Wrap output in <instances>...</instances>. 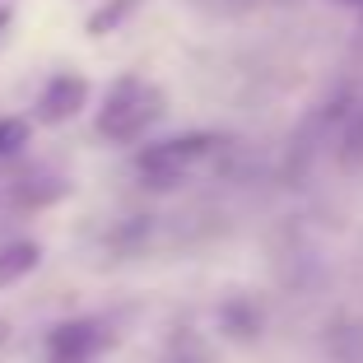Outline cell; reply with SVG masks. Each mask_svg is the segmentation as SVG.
<instances>
[{"mask_svg": "<svg viewBox=\"0 0 363 363\" xmlns=\"http://www.w3.org/2000/svg\"><path fill=\"white\" fill-rule=\"evenodd\" d=\"M140 5H145V0H107V5H98V10L89 14V23H84L89 38H107V33H117L121 23L140 10Z\"/></svg>", "mask_w": 363, "mask_h": 363, "instance_id": "6", "label": "cell"}, {"mask_svg": "<svg viewBox=\"0 0 363 363\" xmlns=\"http://www.w3.org/2000/svg\"><path fill=\"white\" fill-rule=\"evenodd\" d=\"M219 150V135H205V130H191V135H172L159 140V145H145L135 154V168L145 177V186H177L191 168H201L210 154Z\"/></svg>", "mask_w": 363, "mask_h": 363, "instance_id": "2", "label": "cell"}, {"mask_svg": "<svg viewBox=\"0 0 363 363\" xmlns=\"http://www.w3.org/2000/svg\"><path fill=\"white\" fill-rule=\"evenodd\" d=\"M84 107H89V79L65 70V75H52V79H47V89L38 94L33 117L43 121V126H65V121H75Z\"/></svg>", "mask_w": 363, "mask_h": 363, "instance_id": "4", "label": "cell"}, {"mask_svg": "<svg viewBox=\"0 0 363 363\" xmlns=\"http://www.w3.org/2000/svg\"><path fill=\"white\" fill-rule=\"evenodd\" d=\"M10 340V321H0V345Z\"/></svg>", "mask_w": 363, "mask_h": 363, "instance_id": "9", "label": "cell"}, {"mask_svg": "<svg viewBox=\"0 0 363 363\" xmlns=\"http://www.w3.org/2000/svg\"><path fill=\"white\" fill-rule=\"evenodd\" d=\"M112 345V331L98 321H61L47 335V354L52 363H94L98 354Z\"/></svg>", "mask_w": 363, "mask_h": 363, "instance_id": "3", "label": "cell"}, {"mask_svg": "<svg viewBox=\"0 0 363 363\" xmlns=\"http://www.w3.org/2000/svg\"><path fill=\"white\" fill-rule=\"evenodd\" d=\"M335 5H350V10H363V0H335Z\"/></svg>", "mask_w": 363, "mask_h": 363, "instance_id": "10", "label": "cell"}, {"mask_svg": "<svg viewBox=\"0 0 363 363\" xmlns=\"http://www.w3.org/2000/svg\"><path fill=\"white\" fill-rule=\"evenodd\" d=\"M38 266H43V247H38V242H28V238L5 242V247H0V289H10V284H19V279H28Z\"/></svg>", "mask_w": 363, "mask_h": 363, "instance_id": "5", "label": "cell"}, {"mask_svg": "<svg viewBox=\"0 0 363 363\" xmlns=\"http://www.w3.org/2000/svg\"><path fill=\"white\" fill-rule=\"evenodd\" d=\"M28 145V121L23 117H0V159H10Z\"/></svg>", "mask_w": 363, "mask_h": 363, "instance_id": "8", "label": "cell"}, {"mask_svg": "<svg viewBox=\"0 0 363 363\" xmlns=\"http://www.w3.org/2000/svg\"><path fill=\"white\" fill-rule=\"evenodd\" d=\"M159 117H163V89L140 75H126L107 89L103 107H98V135L112 145H135Z\"/></svg>", "mask_w": 363, "mask_h": 363, "instance_id": "1", "label": "cell"}, {"mask_svg": "<svg viewBox=\"0 0 363 363\" xmlns=\"http://www.w3.org/2000/svg\"><path fill=\"white\" fill-rule=\"evenodd\" d=\"M340 163H345V168H363V103L354 107L350 126H345V150H340Z\"/></svg>", "mask_w": 363, "mask_h": 363, "instance_id": "7", "label": "cell"}]
</instances>
